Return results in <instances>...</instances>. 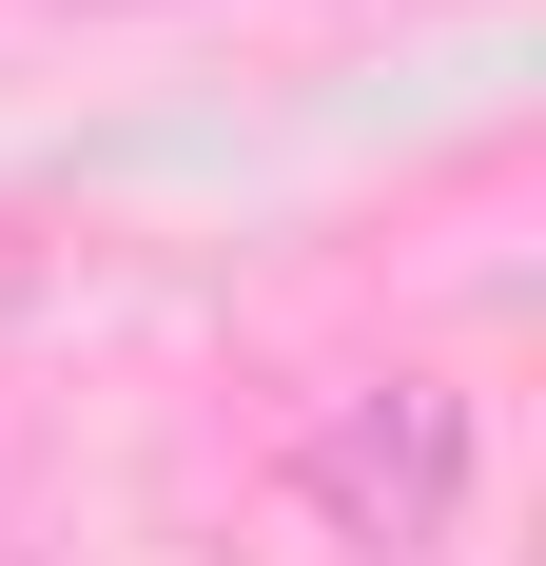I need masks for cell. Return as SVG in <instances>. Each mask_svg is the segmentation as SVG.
Listing matches in <instances>:
<instances>
[{"label":"cell","mask_w":546,"mask_h":566,"mask_svg":"<svg viewBox=\"0 0 546 566\" xmlns=\"http://www.w3.org/2000/svg\"><path fill=\"white\" fill-rule=\"evenodd\" d=\"M293 509H313L351 566L449 547V509H469V391H430V371L332 391V410H313V450H293Z\"/></svg>","instance_id":"6da1fadb"}]
</instances>
